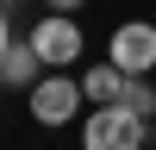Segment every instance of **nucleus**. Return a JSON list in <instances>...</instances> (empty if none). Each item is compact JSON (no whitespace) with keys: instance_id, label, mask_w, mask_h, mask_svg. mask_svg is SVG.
<instances>
[{"instance_id":"1","label":"nucleus","mask_w":156,"mask_h":150,"mask_svg":"<svg viewBox=\"0 0 156 150\" xmlns=\"http://www.w3.org/2000/svg\"><path fill=\"white\" fill-rule=\"evenodd\" d=\"M150 119H137L131 106H94L81 125V150H144Z\"/></svg>"},{"instance_id":"2","label":"nucleus","mask_w":156,"mask_h":150,"mask_svg":"<svg viewBox=\"0 0 156 150\" xmlns=\"http://www.w3.org/2000/svg\"><path fill=\"white\" fill-rule=\"evenodd\" d=\"M31 50H37V62H44L50 75H69V62L81 56V25H75L69 12H44V19L31 25Z\"/></svg>"},{"instance_id":"3","label":"nucleus","mask_w":156,"mask_h":150,"mask_svg":"<svg viewBox=\"0 0 156 150\" xmlns=\"http://www.w3.org/2000/svg\"><path fill=\"white\" fill-rule=\"evenodd\" d=\"M106 62L119 75H131V81H144V75L156 69V25H144V19H125L119 31L106 38Z\"/></svg>"},{"instance_id":"4","label":"nucleus","mask_w":156,"mask_h":150,"mask_svg":"<svg viewBox=\"0 0 156 150\" xmlns=\"http://www.w3.org/2000/svg\"><path fill=\"white\" fill-rule=\"evenodd\" d=\"M81 100H87V94H81L75 75H44V81L31 88V119L56 131V125H69L75 112H81Z\"/></svg>"},{"instance_id":"5","label":"nucleus","mask_w":156,"mask_h":150,"mask_svg":"<svg viewBox=\"0 0 156 150\" xmlns=\"http://www.w3.org/2000/svg\"><path fill=\"white\" fill-rule=\"evenodd\" d=\"M44 62H37V50H31V38H19V44L6 50V56H0V88H25V94H31L37 81H44Z\"/></svg>"},{"instance_id":"6","label":"nucleus","mask_w":156,"mask_h":150,"mask_svg":"<svg viewBox=\"0 0 156 150\" xmlns=\"http://www.w3.org/2000/svg\"><path fill=\"white\" fill-rule=\"evenodd\" d=\"M125 88H131V75H119L112 62H94V69H81V94L94 100V106H125Z\"/></svg>"},{"instance_id":"7","label":"nucleus","mask_w":156,"mask_h":150,"mask_svg":"<svg viewBox=\"0 0 156 150\" xmlns=\"http://www.w3.org/2000/svg\"><path fill=\"white\" fill-rule=\"evenodd\" d=\"M125 106H131L137 119H156V88L150 81H131V88H125Z\"/></svg>"},{"instance_id":"8","label":"nucleus","mask_w":156,"mask_h":150,"mask_svg":"<svg viewBox=\"0 0 156 150\" xmlns=\"http://www.w3.org/2000/svg\"><path fill=\"white\" fill-rule=\"evenodd\" d=\"M12 44H19V38H12V25H6V6H0V56H6Z\"/></svg>"},{"instance_id":"9","label":"nucleus","mask_w":156,"mask_h":150,"mask_svg":"<svg viewBox=\"0 0 156 150\" xmlns=\"http://www.w3.org/2000/svg\"><path fill=\"white\" fill-rule=\"evenodd\" d=\"M44 6H50V12H69V19H75V12H81V0H44Z\"/></svg>"},{"instance_id":"10","label":"nucleus","mask_w":156,"mask_h":150,"mask_svg":"<svg viewBox=\"0 0 156 150\" xmlns=\"http://www.w3.org/2000/svg\"><path fill=\"white\" fill-rule=\"evenodd\" d=\"M150 150H156V144H150Z\"/></svg>"}]
</instances>
